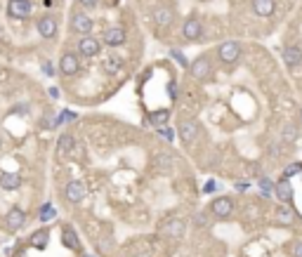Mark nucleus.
Wrapping results in <instances>:
<instances>
[{"label": "nucleus", "instance_id": "nucleus-1", "mask_svg": "<svg viewBox=\"0 0 302 257\" xmlns=\"http://www.w3.org/2000/svg\"><path fill=\"white\" fill-rule=\"evenodd\" d=\"M234 210H236V205H234L232 196H217L210 203V215L215 219H232Z\"/></svg>", "mask_w": 302, "mask_h": 257}, {"label": "nucleus", "instance_id": "nucleus-2", "mask_svg": "<svg viewBox=\"0 0 302 257\" xmlns=\"http://www.w3.org/2000/svg\"><path fill=\"white\" fill-rule=\"evenodd\" d=\"M189 73H191L194 81H206V78H210V73H212L210 54H201V57H196V59L189 64Z\"/></svg>", "mask_w": 302, "mask_h": 257}, {"label": "nucleus", "instance_id": "nucleus-3", "mask_svg": "<svg viewBox=\"0 0 302 257\" xmlns=\"http://www.w3.org/2000/svg\"><path fill=\"white\" fill-rule=\"evenodd\" d=\"M274 224H279V227H295V224H300V217H298L293 205L279 203L274 210Z\"/></svg>", "mask_w": 302, "mask_h": 257}, {"label": "nucleus", "instance_id": "nucleus-4", "mask_svg": "<svg viewBox=\"0 0 302 257\" xmlns=\"http://www.w3.org/2000/svg\"><path fill=\"white\" fill-rule=\"evenodd\" d=\"M217 59L222 64H236L241 59V43L238 41H224L217 47Z\"/></svg>", "mask_w": 302, "mask_h": 257}, {"label": "nucleus", "instance_id": "nucleus-5", "mask_svg": "<svg viewBox=\"0 0 302 257\" xmlns=\"http://www.w3.org/2000/svg\"><path fill=\"white\" fill-rule=\"evenodd\" d=\"M177 135L184 144H194L198 139V123L194 118H182L177 123Z\"/></svg>", "mask_w": 302, "mask_h": 257}, {"label": "nucleus", "instance_id": "nucleus-6", "mask_svg": "<svg viewBox=\"0 0 302 257\" xmlns=\"http://www.w3.org/2000/svg\"><path fill=\"white\" fill-rule=\"evenodd\" d=\"M92 28H94V21H92L85 12H73L71 14V31L78 33L80 38H83V36H90Z\"/></svg>", "mask_w": 302, "mask_h": 257}, {"label": "nucleus", "instance_id": "nucleus-7", "mask_svg": "<svg viewBox=\"0 0 302 257\" xmlns=\"http://www.w3.org/2000/svg\"><path fill=\"white\" fill-rule=\"evenodd\" d=\"M161 234L163 236H170V238H182L184 234H186V222L180 219V217H170V219H165L163 224H161Z\"/></svg>", "mask_w": 302, "mask_h": 257}, {"label": "nucleus", "instance_id": "nucleus-8", "mask_svg": "<svg viewBox=\"0 0 302 257\" xmlns=\"http://www.w3.org/2000/svg\"><path fill=\"white\" fill-rule=\"evenodd\" d=\"M274 196L279 198V203H283V205H290V203H293V196H295V191H293V184H290L288 177H279V179H276Z\"/></svg>", "mask_w": 302, "mask_h": 257}, {"label": "nucleus", "instance_id": "nucleus-9", "mask_svg": "<svg viewBox=\"0 0 302 257\" xmlns=\"http://www.w3.org/2000/svg\"><path fill=\"white\" fill-rule=\"evenodd\" d=\"M36 28H38V33L43 36V38H54L57 36V28H59V21H57V17H52V14H43L38 19V24H36Z\"/></svg>", "mask_w": 302, "mask_h": 257}, {"label": "nucleus", "instance_id": "nucleus-10", "mask_svg": "<svg viewBox=\"0 0 302 257\" xmlns=\"http://www.w3.org/2000/svg\"><path fill=\"white\" fill-rule=\"evenodd\" d=\"M64 196H66V201H71V203H80L88 196V189H85V184L80 179H71L64 187Z\"/></svg>", "mask_w": 302, "mask_h": 257}, {"label": "nucleus", "instance_id": "nucleus-11", "mask_svg": "<svg viewBox=\"0 0 302 257\" xmlns=\"http://www.w3.org/2000/svg\"><path fill=\"white\" fill-rule=\"evenodd\" d=\"M76 45H78V52L83 57H97L99 50H102V43H99V38H94V36H83V38H78Z\"/></svg>", "mask_w": 302, "mask_h": 257}, {"label": "nucleus", "instance_id": "nucleus-12", "mask_svg": "<svg viewBox=\"0 0 302 257\" xmlns=\"http://www.w3.org/2000/svg\"><path fill=\"white\" fill-rule=\"evenodd\" d=\"M31 12H33V7L28 0H10L7 2V14L12 19H26V17H31Z\"/></svg>", "mask_w": 302, "mask_h": 257}, {"label": "nucleus", "instance_id": "nucleus-13", "mask_svg": "<svg viewBox=\"0 0 302 257\" xmlns=\"http://www.w3.org/2000/svg\"><path fill=\"white\" fill-rule=\"evenodd\" d=\"M151 19L156 21V26L168 28L172 24V19H175V12H172L170 5H158V7H154V12H151Z\"/></svg>", "mask_w": 302, "mask_h": 257}, {"label": "nucleus", "instance_id": "nucleus-14", "mask_svg": "<svg viewBox=\"0 0 302 257\" xmlns=\"http://www.w3.org/2000/svg\"><path fill=\"white\" fill-rule=\"evenodd\" d=\"M300 137H302L300 123H298V121H288L283 128H281V137H279V139H281L283 144H295Z\"/></svg>", "mask_w": 302, "mask_h": 257}, {"label": "nucleus", "instance_id": "nucleus-15", "mask_svg": "<svg viewBox=\"0 0 302 257\" xmlns=\"http://www.w3.org/2000/svg\"><path fill=\"white\" fill-rule=\"evenodd\" d=\"M59 71L64 73V76H76L80 71V59L76 54L71 52H64L62 54V59H59Z\"/></svg>", "mask_w": 302, "mask_h": 257}, {"label": "nucleus", "instance_id": "nucleus-16", "mask_svg": "<svg viewBox=\"0 0 302 257\" xmlns=\"http://www.w3.org/2000/svg\"><path fill=\"white\" fill-rule=\"evenodd\" d=\"M182 36H184V41H198V38L203 36V24H201V19H196V17L186 19L182 26Z\"/></svg>", "mask_w": 302, "mask_h": 257}, {"label": "nucleus", "instance_id": "nucleus-17", "mask_svg": "<svg viewBox=\"0 0 302 257\" xmlns=\"http://www.w3.org/2000/svg\"><path fill=\"white\" fill-rule=\"evenodd\" d=\"M24 224H26V213H24L22 208H12V210L5 215V227L10 231H19Z\"/></svg>", "mask_w": 302, "mask_h": 257}, {"label": "nucleus", "instance_id": "nucleus-18", "mask_svg": "<svg viewBox=\"0 0 302 257\" xmlns=\"http://www.w3.org/2000/svg\"><path fill=\"white\" fill-rule=\"evenodd\" d=\"M102 43L109 45V47H118L125 43V31L120 26H109L104 31V36H102Z\"/></svg>", "mask_w": 302, "mask_h": 257}, {"label": "nucleus", "instance_id": "nucleus-19", "mask_svg": "<svg viewBox=\"0 0 302 257\" xmlns=\"http://www.w3.org/2000/svg\"><path fill=\"white\" fill-rule=\"evenodd\" d=\"M154 168H156V172H161V175H170L172 168H175V158H172V153H168V151L156 153V158H154Z\"/></svg>", "mask_w": 302, "mask_h": 257}, {"label": "nucleus", "instance_id": "nucleus-20", "mask_svg": "<svg viewBox=\"0 0 302 257\" xmlns=\"http://www.w3.org/2000/svg\"><path fill=\"white\" fill-rule=\"evenodd\" d=\"M283 64L290 68H295V66H300L302 64V50L298 47V45H286L283 47Z\"/></svg>", "mask_w": 302, "mask_h": 257}, {"label": "nucleus", "instance_id": "nucleus-21", "mask_svg": "<svg viewBox=\"0 0 302 257\" xmlns=\"http://www.w3.org/2000/svg\"><path fill=\"white\" fill-rule=\"evenodd\" d=\"M250 7H253V12L257 14V17H264V19L276 12L274 0H250Z\"/></svg>", "mask_w": 302, "mask_h": 257}, {"label": "nucleus", "instance_id": "nucleus-22", "mask_svg": "<svg viewBox=\"0 0 302 257\" xmlns=\"http://www.w3.org/2000/svg\"><path fill=\"white\" fill-rule=\"evenodd\" d=\"M19 184H22V177L14 175V172H2V175H0V187L5 191L19 189Z\"/></svg>", "mask_w": 302, "mask_h": 257}, {"label": "nucleus", "instance_id": "nucleus-23", "mask_svg": "<svg viewBox=\"0 0 302 257\" xmlns=\"http://www.w3.org/2000/svg\"><path fill=\"white\" fill-rule=\"evenodd\" d=\"M73 142H76V139H73L71 135H62V137H59V139H57V156H59V158H66V156H69V151L73 149Z\"/></svg>", "mask_w": 302, "mask_h": 257}, {"label": "nucleus", "instance_id": "nucleus-24", "mask_svg": "<svg viewBox=\"0 0 302 257\" xmlns=\"http://www.w3.org/2000/svg\"><path fill=\"white\" fill-rule=\"evenodd\" d=\"M283 151H286V144H283L281 139H274L272 144H267V158H269V161H281Z\"/></svg>", "mask_w": 302, "mask_h": 257}, {"label": "nucleus", "instance_id": "nucleus-25", "mask_svg": "<svg viewBox=\"0 0 302 257\" xmlns=\"http://www.w3.org/2000/svg\"><path fill=\"white\" fill-rule=\"evenodd\" d=\"M47 243H50V231L47 229H38L31 234V245L33 248H45Z\"/></svg>", "mask_w": 302, "mask_h": 257}, {"label": "nucleus", "instance_id": "nucleus-26", "mask_svg": "<svg viewBox=\"0 0 302 257\" xmlns=\"http://www.w3.org/2000/svg\"><path fill=\"white\" fill-rule=\"evenodd\" d=\"M62 241H64V245H66V248H71V250H78V248H80L78 236H76V231L71 229V227H64V234H62Z\"/></svg>", "mask_w": 302, "mask_h": 257}, {"label": "nucleus", "instance_id": "nucleus-27", "mask_svg": "<svg viewBox=\"0 0 302 257\" xmlns=\"http://www.w3.org/2000/svg\"><path fill=\"white\" fill-rule=\"evenodd\" d=\"M170 121V113L165 111V108H161V111H154L151 116H149V123L151 125H156V128H165V123Z\"/></svg>", "mask_w": 302, "mask_h": 257}, {"label": "nucleus", "instance_id": "nucleus-28", "mask_svg": "<svg viewBox=\"0 0 302 257\" xmlns=\"http://www.w3.org/2000/svg\"><path fill=\"white\" fill-rule=\"evenodd\" d=\"M212 222V215H208V213H198V215H194V224H196L198 229H208Z\"/></svg>", "mask_w": 302, "mask_h": 257}, {"label": "nucleus", "instance_id": "nucleus-29", "mask_svg": "<svg viewBox=\"0 0 302 257\" xmlns=\"http://www.w3.org/2000/svg\"><path fill=\"white\" fill-rule=\"evenodd\" d=\"M54 215H57V210H54L50 203H45L43 208H40V219H43V222H50Z\"/></svg>", "mask_w": 302, "mask_h": 257}, {"label": "nucleus", "instance_id": "nucleus-30", "mask_svg": "<svg viewBox=\"0 0 302 257\" xmlns=\"http://www.w3.org/2000/svg\"><path fill=\"white\" fill-rule=\"evenodd\" d=\"M156 132L163 142H172V139H175V130H172V128H158Z\"/></svg>", "mask_w": 302, "mask_h": 257}, {"label": "nucleus", "instance_id": "nucleus-31", "mask_svg": "<svg viewBox=\"0 0 302 257\" xmlns=\"http://www.w3.org/2000/svg\"><path fill=\"white\" fill-rule=\"evenodd\" d=\"M288 255L290 257H302V238H298V241H293V243H290Z\"/></svg>", "mask_w": 302, "mask_h": 257}, {"label": "nucleus", "instance_id": "nucleus-32", "mask_svg": "<svg viewBox=\"0 0 302 257\" xmlns=\"http://www.w3.org/2000/svg\"><path fill=\"white\" fill-rule=\"evenodd\" d=\"M300 170H302V165H300V163H293V165H288V168H286V170H283V177L298 175V172H300Z\"/></svg>", "mask_w": 302, "mask_h": 257}, {"label": "nucleus", "instance_id": "nucleus-33", "mask_svg": "<svg viewBox=\"0 0 302 257\" xmlns=\"http://www.w3.org/2000/svg\"><path fill=\"white\" fill-rule=\"evenodd\" d=\"M170 57H175V59H177L180 64H182V66H189V62L184 59V54H182V52H177V50H172V52H170Z\"/></svg>", "mask_w": 302, "mask_h": 257}, {"label": "nucleus", "instance_id": "nucleus-34", "mask_svg": "<svg viewBox=\"0 0 302 257\" xmlns=\"http://www.w3.org/2000/svg\"><path fill=\"white\" fill-rule=\"evenodd\" d=\"M118 59H109V62H106V71H118Z\"/></svg>", "mask_w": 302, "mask_h": 257}, {"label": "nucleus", "instance_id": "nucleus-35", "mask_svg": "<svg viewBox=\"0 0 302 257\" xmlns=\"http://www.w3.org/2000/svg\"><path fill=\"white\" fill-rule=\"evenodd\" d=\"M97 2H99V0H80L83 7H97Z\"/></svg>", "mask_w": 302, "mask_h": 257}, {"label": "nucleus", "instance_id": "nucleus-36", "mask_svg": "<svg viewBox=\"0 0 302 257\" xmlns=\"http://www.w3.org/2000/svg\"><path fill=\"white\" fill-rule=\"evenodd\" d=\"M2 76H5V71H0V78H2Z\"/></svg>", "mask_w": 302, "mask_h": 257}, {"label": "nucleus", "instance_id": "nucleus-37", "mask_svg": "<svg viewBox=\"0 0 302 257\" xmlns=\"http://www.w3.org/2000/svg\"><path fill=\"white\" fill-rule=\"evenodd\" d=\"M0 41H2V31H0Z\"/></svg>", "mask_w": 302, "mask_h": 257}]
</instances>
